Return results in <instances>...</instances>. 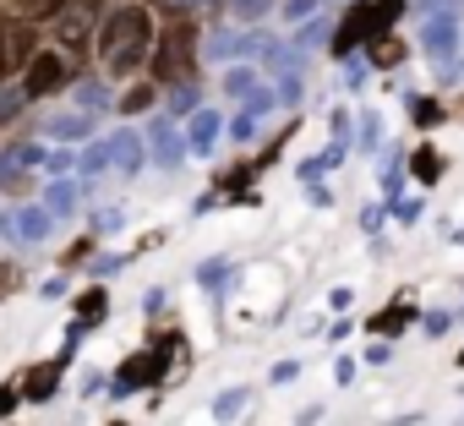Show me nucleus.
I'll list each match as a JSON object with an SVG mask.
<instances>
[{
    "label": "nucleus",
    "mask_w": 464,
    "mask_h": 426,
    "mask_svg": "<svg viewBox=\"0 0 464 426\" xmlns=\"http://www.w3.org/2000/svg\"><path fill=\"white\" fill-rule=\"evenodd\" d=\"M420 12H459V0H420Z\"/></svg>",
    "instance_id": "4be33fe9"
},
{
    "label": "nucleus",
    "mask_w": 464,
    "mask_h": 426,
    "mask_svg": "<svg viewBox=\"0 0 464 426\" xmlns=\"http://www.w3.org/2000/svg\"><path fill=\"white\" fill-rule=\"evenodd\" d=\"M366 50H372V61H377V66H399V61H404V44H399L393 34H382V39H377V44H366Z\"/></svg>",
    "instance_id": "4468645a"
},
{
    "label": "nucleus",
    "mask_w": 464,
    "mask_h": 426,
    "mask_svg": "<svg viewBox=\"0 0 464 426\" xmlns=\"http://www.w3.org/2000/svg\"><path fill=\"white\" fill-rule=\"evenodd\" d=\"M197 142H202V148L213 142V115H202V121H197Z\"/></svg>",
    "instance_id": "5701e85b"
},
{
    "label": "nucleus",
    "mask_w": 464,
    "mask_h": 426,
    "mask_svg": "<svg viewBox=\"0 0 464 426\" xmlns=\"http://www.w3.org/2000/svg\"><path fill=\"white\" fill-rule=\"evenodd\" d=\"M399 12H404V0H355V6L344 12V23H339V34H334V55H350L361 44H377L382 34H393Z\"/></svg>",
    "instance_id": "f03ea898"
},
{
    "label": "nucleus",
    "mask_w": 464,
    "mask_h": 426,
    "mask_svg": "<svg viewBox=\"0 0 464 426\" xmlns=\"http://www.w3.org/2000/svg\"><path fill=\"white\" fill-rule=\"evenodd\" d=\"M142 104H153V88H131V93H126V104H121V110H126V115H137V110H142Z\"/></svg>",
    "instance_id": "a211bd4d"
},
{
    "label": "nucleus",
    "mask_w": 464,
    "mask_h": 426,
    "mask_svg": "<svg viewBox=\"0 0 464 426\" xmlns=\"http://www.w3.org/2000/svg\"><path fill=\"white\" fill-rule=\"evenodd\" d=\"M104 17H93V6H82V0H66L61 6V17H55V39H61V50H72V55H82L88 44H99V28Z\"/></svg>",
    "instance_id": "20e7f679"
},
{
    "label": "nucleus",
    "mask_w": 464,
    "mask_h": 426,
    "mask_svg": "<svg viewBox=\"0 0 464 426\" xmlns=\"http://www.w3.org/2000/svg\"><path fill=\"white\" fill-rule=\"evenodd\" d=\"M17 399H23V388H12V382L0 388V415H12V404H17Z\"/></svg>",
    "instance_id": "aec40b11"
},
{
    "label": "nucleus",
    "mask_w": 464,
    "mask_h": 426,
    "mask_svg": "<svg viewBox=\"0 0 464 426\" xmlns=\"http://www.w3.org/2000/svg\"><path fill=\"white\" fill-rule=\"evenodd\" d=\"M153 44H159V28H153V12L148 6H115V12H104V23H99V61H104V72L110 77H131V72H142L148 61H153Z\"/></svg>",
    "instance_id": "f257e3e1"
},
{
    "label": "nucleus",
    "mask_w": 464,
    "mask_h": 426,
    "mask_svg": "<svg viewBox=\"0 0 464 426\" xmlns=\"http://www.w3.org/2000/svg\"><path fill=\"white\" fill-rule=\"evenodd\" d=\"M415 121H420V126H437V121H442V104H437V99H415Z\"/></svg>",
    "instance_id": "dca6fc26"
},
{
    "label": "nucleus",
    "mask_w": 464,
    "mask_h": 426,
    "mask_svg": "<svg viewBox=\"0 0 464 426\" xmlns=\"http://www.w3.org/2000/svg\"><path fill=\"white\" fill-rule=\"evenodd\" d=\"M66 82H72V72H66V55H61V50H39V55H28V72H23V93H28V99L61 93Z\"/></svg>",
    "instance_id": "39448f33"
},
{
    "label": "nucleus",
    "mask_w": 464,
    "mask_h": 426,
    "mask_svg": "<svg viewBox=\"0 0 464 426\" xmlns=\"http://www.w3.org/2000/svg\"><path fill=\"white\" fill-rule=\"evenodd\" d=\"M77 317H82V323H99V317H104V290H88V295L77 301Z\"/></svg>",
    "instance_id": "2eb2a0df"
},
{
    "label": "nucleus",
    "mask_w": 464,
    "mask_h": 426,
    "mask_svg": "<svg viewBox=\"0 0 464 426\" xmlns=\"http://www.w3.org/2000/svg\"><path fill=\"white\" fill-rule=\"evenodd\" d=\"M61 366H66V361H50V366H34V372H23V393H28V399H50V393H55V377H61Z\"/></svg>",
    "instance_id": "6e6552de"
},
{
    "label": "nucleus",
    "mask_w": 464,
    "mask_h": 426,
    "mask_svg": "<svg viewBox=\"0 0 464 426\" xmlns=\"http://www.w3.org/2000/svg\"><path fill=\"white\" fill-rule=\"evenodd\" d=\"M404 323H410V306H399V301H393V306H382V312H377V317H372L366 328H372V334H388V339H393V334H399Z\"/></svg>",
    "instance_id": "9b49d317"
},
{
    "label": "nucleus",
    "mask_w": 464,
    "mask_h": 426,
    "mask_svg": "<svg viewBox=\"0 0 464 426\" xmlns=\"http://www.w3.org/2000/svg\"><path fill=\"white\" fill-rule=\"evenodd\" d=\"M191 44H197V39H191V28H186V23L164 28V34H159V44H153V61H148V66H153V82H175V77L197 72V66H191Z\"/></svg>",
    "instance_id": "7ed1b4c3"
},
{
    "label": "nucleus",
    "mask_w": 464,
    "mask_h": 426,
    "mask_svg": "<svg viewBox=\"0 0 464 426\" xmlns=\"http://www.w3.org/2000/svg\"><path fill=\"white\" fill-rule=\"evenodd\" d=\"M224 6H229V17H236V23H263L274 12V0H224Z\"/></svg>",
    "instance_id": "f8f14e48"
},
{
    "label": "nucleus",
    "mask_w": 464,
    "mask_h": 426,
    "mask_svg": "<svg viewBox=\"0 0 464 426\" xmlns=\"http://www.w3.org/2000/svg\"><path fill=\"white\" fill-rule=\"evenodd\" d=\"M317 6H323V0H290V6H285V12H290V23H301V17H312Z\"/></svg>",
    "instance_id": "6ab92c4d"
},
{
    "label": "nucleus",
    "mask_w": 464,
    "mask_h": 426,
    "mask_svg": "<svg viewBox=\"0 0 464 426\" xmlns=\"http://www.w3.org/2000/svg\"><path fill=\"white\" fill-rule=\"evenodd\" d=\"M169 350H175V334L153 339L142 355H131V361L121 366V382H126V388H148V382H159V377H164V366H169Z\"/></svg>",
    "instance_id": "0eeeda50"
},
{
    "label": "nucleus",
    "mask_w": 464,
    "mask_h": 426,
    "mask_svg": "<svg viewBox=\"0 0 464 426\" xmlns=\"http://www.w3.org/2000/svg\"><path fill=\"white\" fill-rule=\"evenodd\" d=\"M252 88H257L252 66H236V72H229V93H252Z\"/></svg>",
    "instance_id": "f3484780"
},
{
    "label": "nucleus",
    "mask_w": 464,
    "mask_h": 426,
    "mask_svg": "<svg viewBox=\"0 0 464 426\" xmlns=\"http://www.w3.org/2000/svg\"><path fill=\"white\" fill-rule=\"evenodd\" d=\"M12 34H17V23L0 17V82H6V77L17 72V44H12Z\"/></svg>",
    "instance_id": "ddd939ff"
},
{
    "label": "nucleus",
    "mask_w": 464,
    "mask_h": 426,
    "mask_svg": "<svg viewBox=\"0 0 464 426\" xmlns=\"http://www.w3.org/2000/svg\"><path fill=\"white\" fill-rule=\"evenodd\" d=\"M6 6H12L17 17H28V23H55L66 0H6Z\"/></svg>",
    "instance_id": "9d476101"
},
{
    "label": "nucleus",
    "mask_w": 464,
    "mask_h": 426,
    "mask_svg": "<svg viewBox=\"0 0 464 426\" xmlns=\"http://www.w3.org/2000/svg\"><path fill=\"white\" fill-rule=\"evenodd\" d=\"M420 50L437 61V72L459 55V12H426L420 23Z\"/></svg>",
    "instance_id": "423d86ee"
},
{
    "label": "nucleus",
    "mask_w": 464,
    "mask_h": 426,
    "mask_svg": "<svg viewBox=\"0 0 464 426\" xmlns=\"http://www.w3.org/2000/svg\"><path fill=\"white\" fill-rule=\"evenodd\" d=\"M241 404H246V393H229V399H218V415H236Z\"/></svg>",
    "instance_id": "412c9836"
},
{
    "label": "nucleus",
    "mask_w": 464,
    "mask_h": 426,
    "mask_svg": "<svg viewBox=\"0 0 464 426\" xmlns=\"http://www.w3.org/2000/svg\"><path fill=\"white\" fill-rule=\"evenodd\" d=\"M410 169H415V180H420V186H437V180H442V169H448V159H442V153L426 142V148H415Z\"/></svg>",
    "instance_id": "1a4fd4ad"
}]
</instances>
